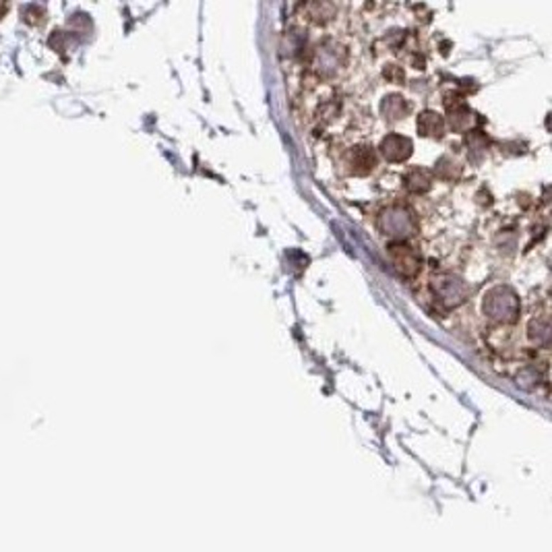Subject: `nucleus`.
Here are the masks:
<instances>
[]
</instances>
